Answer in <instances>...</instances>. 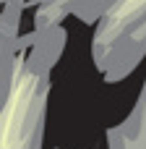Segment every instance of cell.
Here are the masks:
<instances>
[{
    "mask_svg": "<svg viewBox=\"0 0 146 149\" xmlns=\"http://www.w3.org/2000/svg\"><path fill=\"white\" fill-rule=\"evenodd\" d=\"M138 5H141V0H120V3L112 8V10H115L112 16H115V18H125V21H131V18H136V16L141 13Z\"/></svg>",
    "mask_w": 146,
    "mask_h": 149,
    "instance_id": "7a4b0ae2",
    "label": "cell"
},
{
    "mask_svg": "<svg viewBox=\"0 0 146 149\" xmlns=\"http://www.w3.org/2000/svg\"><path fill=\"white\" fill-rule=\"evenodd\" d=\"M37 81L24 76L13 84L3 110H0V149H24L31 131V107H34Z\"/></svg>",
    "mask_w": 146,
    "mask_h": 149,
    "instance_id": "6da1fadb",
    "label": "cell"
}]
</instances>
